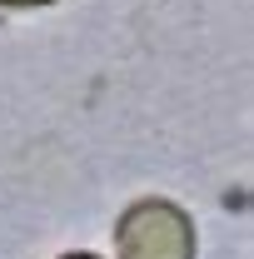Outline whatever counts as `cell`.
<instances>
[{
	"mask_svg": "<svg viewBox=\"0 0 254 259\" xmlns=\"http://www.w3.org/2000/svg\"><path fill=\"white\" fill-rule=\"evenodd\" d=\"M60 259H100V254H85V249H75V254H60Z\"/></svg>",
	"mask_w": 254,
	"mask_h": 259,
	"instance_id": "obj_3",
	"label": "cell"
},
{
	"mask_svg": "<svg viewBox=\"0 0 254 259\" xmlns=\"http://www.w3.org/2000/svg\"><path fill=\"white\" fill-rule=\"evenodd\" d=\"M194 220L175 199H135L115 220V259H194Z\"/></svg>",
	"mask_w": 254,
	"mask_h": 259,
	"instance_id": "obj_1",
	"label": "cell"
},
{
	"mask_svg": "<svg viewBox=\"0 0 254 259\" xmlns=\"http://www.w3.org/2000/svg\"><path fill=\"white\" fill-rule=\"evenodd\" d=\"M0 5H10V10H25V5H55V0H0Z\"/></svg>",
	"mask_w": 254,
	"mask_h": 259,
	"instance_id": "obj_2",
	"label": "cell"
}]
</instances>
